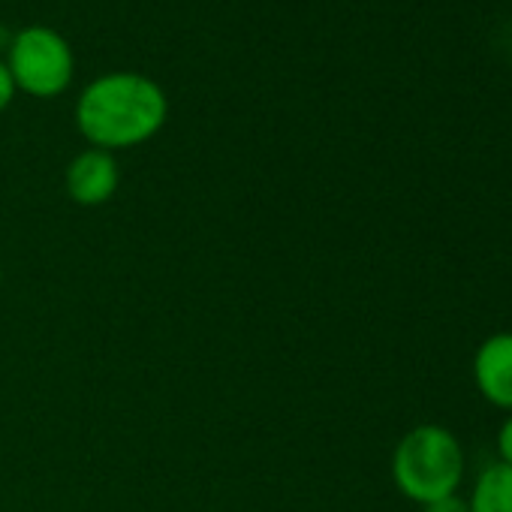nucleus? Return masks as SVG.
Masks as SVG:
<instances>
[{"instance_id":"nucleus-1","label":"nucleus","mask_w":512,"mask_h":512,"mask_svg":"<svg viewBox=\"0 0 512 512\" xmlns=\"http://www.w3.org/2000/svg\"><path fill=\"white\" fill-rule=\"evenodd\" d=\"M169 118L166 91L130 70L103 73L76 100V127L91 148L127 151L151 142Z\"/></svg>"},{"instance_id":"nucleus-2","label":"nucleus","mask_w":512,"mask_h":512,"mask_svg":"<svg viewBox=\"0 0 512 512\" xmlns=\"http://www.w3.org/2000/svg\"><path fill=\"white\" fill-rule=\"evenodd\" d=\"M464 470L467 461L461 440L437 422L410 428L392 452V482L419 506L458 494Z\"/></svg>"},{"instance_id":"nucleus-3","label":"nucleus","mask_w":512,"mask_h":512,"mask_svg":"<svg viewBox=\"0 0 512 512\" xmlns=\"http://www.w3.org/2000/svg\"><path fill=\"white\" fill-rule=\"evenodd\" d=\"M7 70L16 82V91H25L37 100H52L73 85L76 55L64 34L49 25H31L10 40Z\"/></svg>"},{"instance_id":"nucleus-4","label":"nucleus","mask_w":512,"mask_h":512,"mask_svg":"<svg viewBox=\"0 0 512 512\" xmlns=\"http://www.w3.org/2000/svg\"><path fill=\"white\" fill-rule=\"evenodd\" d=\"M64 187H67V196L82 208L106 205L121 187V166L112 151L85 148L67 163Z\"/></svg>"},{"instance_id":"nucleus-5","label":"nucleus","mask_w":512,"mask_h":512,"mask_svg":"<svg viewBox=\"0 0 512 512\" xmlns=\"http://www.w3.org/2000/svg\"><path fill=\"white\" fill-rule=\"evenodd\" d=\"M473 383L491 407L512 413V332H494L476 347Z\"/></svg>"},{"instance_id":"nucleus-6","label":"nucleus","mask_w":512,"mask_h":512,"mask_svg":"<svg viewBox=\"0 0 512 512\" xmlns=\"http://www.w3.org/2000/svg\"><path fill=\"white\" fill-rule=\"evenodd\" d=\"M467 503L470 512H512V467L503 461L482 467Z\"/></svg>"},{"instance_id":"nucleus-7","label":"nucleus","mask_w":512,"mask_h":512,"mask_svg":"<svg viewBox=\"0 0 512 512\" xmlns=\"http://www.w3.org/2000/svg\"><path fill=\"white\" fill-rule=\"evenodd\" d=\"M422 512H470V503L461 494H449V497H440L434 503H425Z\"/></svg>"},{"instance_id":"nucleus-8","label":"nucleus","mask_w":512,"mask_h":512,"mask_svg":"<svg viewBox=\"0 0 512 512\" xmlns=\"http://www.w3.org/2000/svg\"><path fill=\"white\" fill-rule=\"evenodd\" d=\"M497 455H500L503 464L512 467V413L503 419V425L497 431Z\"/></svg>"},{"instance_id":"nucleus-9","label":"nucleus","mask_w":512,"mask_h":512,"mask_svg":"<svg viewBox=\"0 0 512 512\" xmlns=\"http://www.w3.org/2000/svg\"><path fill=\"white\" fill-rule=\"evenodd\" d=\"M16 82H13V76H10V70H7V61H0V112H7L10 109V103L16 100Z\"/></svg>"},{"instance_id":"nucleus-10","label":"nucleus","mask_w":512,"mask_h":512,"mask_svg":"<svg viewBox=\"0 0 512 512\" xmlns=\"http://www.w3.org/2000/svg\"><path fill=\"white\" fill-rule=\"evenodd\" d=\"M0 287H4V272H0Z\"/></svg>"}]
</instances>
